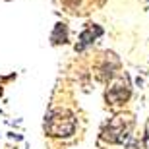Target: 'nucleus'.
Returning <instances> with one entry per match:
<instances>
[{"label": "nucleus", "instance_id": "obj_1", "mask_svg": "<svg viewBox=\"0 0 149 149\" xmlns=\"http://www.w3.org/2000/svg\"><path fill=\"white\" fill-rule=\"evenodd\" d=\"M45 132L54 138H70L76 132V118L66 109H54L45 118Z\"/></svg>", "mask_w": 149, "mask_h": 149}, {"label": "nucleus", "instance_id": "obj_2", "mask_svg": "<svg viewBox=\"0 0 149 149\" xmlns=\"http://www.w3.org/2000/svg\"><path fill=\"white\" fill-rule=\"evenodd\" d=\"M132 126H134V120L130 118V116L118 114L105 126V130H103V138H105L107 141H111V143H122V141L128 138Z\"/></svg>", "mask_w": 149, "mask_h": 149}, {"label": "nucleus", "instance_id": "obj_3", "mask_svg": "<svg viewBox=\"0 0 149 149\" xmlns=\"http://www.w3.org/2000/svg\"><path fill=\"white\" fill-rule=\"evenodd\" d=\"M103 35V27H99V25H89L87 29H83L81 35H79V43L76 45V50H83L87 45H91L97 37H101Z\"/></svg>", "mask_w": 149, "mask_h": 149}, {"label": "nucleus", "instance_id": "obj_4", "mask_svg": "<svg viewBox=\"0 0 149 149\" xmlns=\"http://www.w3.org/2000/svg\"><path fill=\"white\" fill-rule=\"evenodd\" d=\"M130 97V87L126 85H122V83H116L112 85L109 91H107V99L111 101L112 105H118V103H124V101Z\"/></svg>", "mask_w": 149, "mask_h": 149}, {"label": "nucleus", "instance_id": "obj_5", "mask_svg": "<svg viewBox=\"0 0 149 149\" xmlns=\"http://www.w3.org/2000/svg\"><path fill=\"white\" fill-rule=\"evenodd\" d=\"M50 41H52V45H64L68 41V27L64 25V23H56L54 25V31H52V35H50Z\"/></svg>", "mask_w": 149, "mask_h": 149}]
</instances>
